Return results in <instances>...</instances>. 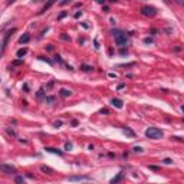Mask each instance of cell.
Masks as SVG:
<instances>
[{"label":"cell","mask_w":184,"mask_h":184,"mask_svg":"<svg viewBox=\"0 0 184 184\" xmlns=\"http://www.w3.org/2000/svg\"><path fill=\"white\" fill-rule=\"evenodd\" d=\"M60 38L63 39V40H69V36H66V35H62V36H60Z\"/></svg>","instance_id":"obj_25"},{"label":"cell","mask_w":184,"mask_h":184,"mask_svg":"<svg viewBox=\"0 0 184 184\" xmlns=\"http://www.w3.org/2000/svg\"><path fill=\"white\" fill-rule=\"evenodd\" d=\"M134 151H135V152H142V148H141V147H135V148H134Z\"/></svg>","instance_id":"obj_22"},{"label":"cell","mask_w":184,"mask_h":184,"mask_svg":"<svg viewBox=\"0 0 184 184\" xmlns=\"http://www.w3.org/2000/svg\"><path fill=\"white\" fill-rule=\"evenodd\" d=\"M112 35H114L115 42H117L119 46H122V45L127 43V33H125V32H122V30H118V29H115V30H112Z\"/></svg>","instance_id":"obj_2"},{"label":"cell","mask_w":184,"mask_h":184,"mask_svg":"<svg viewBox=\"0 0 184 184\" xmlns=\"http://www.w3.org/2000/svg\"><path fill=\"white\" fill-rule=\"evenodd\" d=\"M164 135V132L161 130H158L155 127H150V128H147L145 130V137L147 138H151V140H160L162 138Z\"/></svg>","instance_id":"obj_1"},{"label":"cell","mask_w":184,"mask_h":184,"mask_svg":"<svg viewBox=\"0 0 184 184\" xmlns=\"http://www.w3.org/2000/svg\"><path fill=\"white\" fill-rule=\"evenodd\" d=\"M30 40V36H29V33H25L23 36H20V39H19V43L23 45V43H27Z\"/></svg>","instance_id":"obj_7"},{"label":"cell","mask_w":184,"mask_h":184,"mask_svg":"<svg viewBox=\"0 0 184 184\" xmlns=\"http://www.w3.org/2000/svg\"><path fill=\"white\" fill-rule=\"evenodd\" d=\"M164 2H165L167 5H170V3H171V0H164Z\"/></svg>","instance_id":"obj_32"},{"label":"cell","mask_w":184,"mask_h":184,"mask_svg":"<svg viewBox=\"0 0 184 184\" xmlns=\"http://www.w3.org/2000/svg\"><path fill=\"white\" fill-rule=\"evenodd\" d=\"M162 162H164V164H173V160H171V158H164Z\"/></svg>","instance_id":"obj_17"},{"label":"cell","mask_w":184,"mask_h":184,"mask_svg":"<svg viewBox=\"0 0 184 184\" xmlns=\"http://www.w3.org/2000/svg\"><path fill=\"white\" fill-rule=\"evenodd\" d=\"M16 183H23V177H16Z\"/></svg>","instance_id":"obj_23"},{"label":"cell","mask_w":184,"mask_h":184,"mask_svg":"<svg viewBox=\"0 0 184 184\" xmlns=\"http://www.w3.org/2000/svg\"><path fill=\"white\" fill-rule=\"evenodd\" d=\"M141 13L147 17H154L157 15V9L154 6H142L141 7Z\"/></svg>","instance_id":"obj_3"},{"label":"cell","mask_w":184,"mask_h":184,"mask_svg":"<svg viewBox=\"0 0 184 184\" xmlns=\"http://www.w3.org/2000/svg\"><path fill=\"white\" fill-rule=\"evenodd\" d=\"M70 94H72V92L68 91V89H60V95H62V97H70Z\"/></svg>","instance_id":"obj_14"},{"label":"cell","mask_w":184,"mask_h":184,"mask_svg":"<svg viewBox=\"0 0 184 184\" xmlns=\"http://www.w3.org/2000/svg\"><path fill=\"white\" fill-rule=\"evenodd\" d=\"M45 101H46V104H52L55 101V97H45Z\"/></svg>","instance_id":"obj_15"},{"label":"cell","mask_w":184,"mask_h":184,"mask_svg":"<svg viewBox=\"0 0 184 184\" xmlns=\"http://www.w3.org/2000/svg\"><path fill=\"white\" fill-rule=\"evenodd\" d=\"M0 46H2V45H0Z\"/></svg>","instance_id":"obj_35"},{"label":"cell","mask_w":184,"mask_h":184,"mask_svg":"<svg viewBox=\"0 0 184 184\" xmlns=\"http://www.w3.org/2000/svg\"><path fill=\"white\" fill-rule=\"evenodd\" d=\"M109 2H111V3H114V2H117V0H109Z\"/></svg>","instance_id":"obj_34"},{"label":"cell","mask_w":184,"mask_h":184,"mask_svg":"<svg viewBox=\"0 0 184 184\" xmlns=\"http://www.w3.org/2000/svg\"><path fill=\"white\" fill-rule=\"evenodd\" d=\"M150 170H154V171H157L158 167H155V165H150Z\"/></svg>","instance_id":"obj_26"},{"label":"cell","mask_w":184,"mask_h":184,"mask_svg":"<svg viewBox=\"0 0 184 184\" xmlns=\"http://www.w3.org/2000/svg\"><path fill=\"white\" fill-rule=\"evenodd\" d=\"M16 0H9V5H12V3H15Z\"/></svg>","instance_id":"obj_33"},{"label":"cell","mask_w":184,"mask_h":184,"mask_svg":"<svg viewBox=\"0 0 184 184\" xmlns=\"http://www.w3.org/2000/svg\"><path fill=\"white\" fill-rule=\"evenodd\" d=\"M124 132H125V134H128V135H131V137L134 135V132H132L131 130H125V128H124Z\"/></svg>","instance_id":"obj_18"},{"label":"cell","mask_w":184,"mask_h":184,"mask_svg":"<svg viewBox=\"0 0 184 184\" xmlns=\"http://www.w3.org/2000/svg\"><path fill=\"white\" fill-rule=\"evenodd\" d=\"M111 104L114 105L115 108H118V109H121L122 107H124V102H122L121 99H118V98H114V99H111Z\"/></svg>","instance_id":"obj_6"},{"label":"cell","mask_w":184,"mask_h":184,"mask_svg":"<svg viewBox=\"0 0 184 184\" xmlns=\"http://www.w3.org/2000/svg\"><path fill=\"white\" fill-rule=\"evenodd\" d=\"M69 181H82V180H91L88 175H72V177H68Z\"/></svg>","instance_id":"obj_5"},{"label":"cell","mask_w":184,"mask_h":184,"mask_svg":"<svg viewBox=\"0 0 184 184\" xmlns=\"http://www.w3.org/2000/svg\"><path fill=\"white\" fill-rule=\"evenodd\" d=\"M97 3H99V5H104V3H105V0H97Z\"/></svg>","instance_id":"obj_31"},{"label":"cell","mask_w":184,"mask_h":184,"mask_svg":"<svg viewBox=\"0 0 184 184\" xmlns=\"http://www.w3.org/2000/svg\"><path fill=\"white\" fill-rule=\"evenodd\" d=\"M66 15H68L66 12H62V13H60V15H59V17H58V19H63V17H65Z\"/></svg>","instance_id":"obj_21"},{"label":"cell","mask_w":184,"mask_h":184,"mask_svg":"<svg viewBox=\"0 0 184 184\" xmlns=\"http://www.w3.org/2000/svg\"><path fill=\"white\" fill-rule=\"evenodd\" d=\"M43 97H45V91H43V89H39V92H38V99H42Z\"/></svg>","instance_id":"obj_16"},{"label":"cell","mask_w":184,"mask_h":184,"mask_svg":"<svg viewBox=\"0 0 184 184\" xmlns=\"http://www.w3.org/2000/svg\"><path fill=\"white\" fill-rule=\"evenodd\" d=\"M15 32H16V29H12V30H9V32L6 33L5 42H3V49L6 48V45H7V42H9V38H10V35H12V33H15Z\"/></svg>","instance_id":"obj_8"},{"label":"cell","mask_w":184,"mask_h":184,"mask_svg":"<svg viewBox=\"0 0 184 184\" xmlns=\"http://www.w3.org/2000/svg\"><path fill=\"white\" fill-rule=\"evenodd\" d=\"M27 53V49L26 48H23V49H19V50H17V58H22V56H25V55Z\"/></svg>","instance_id":"obj_12"},{"label":"cell","mask_w":184,"mask_h":184,"mask_svg":"<svg viewBox=\"0 0 184 184\" xmlns=\"http://www.w3.org/2000/svg\"><path fill=\"white\" fill-rule=\"evenodd\" d=\"M108 112H109V111H108L107 108H102V109H101V114H108Z\"/></svg>","instance_id":"obj_24"},{"label":"cell","mask_w":184,"mask_h":184,"mask_svg":"<svg viewBox=\"0 0 184 184\" xmlns=\"http://www.w3.org/2000/svg\"><path fill=\"white\" fill-rule=\"evenodd\" d=\"M122 177H124V174L118 173V175H117V177H114V179L111 180V184H115V183H118V181H121V180H122Z\"/></svg>","instance_id":"obj_11"},{"label":"cell","mask_w":184,"mask_h":184,"mask_svg":"<svg viewBox=\"0 0 184 184\" xmlns=\"http://www.w3.org/2000/svg\"><path fill=\"white\" fill-rule=\"evenodd\" d=\"M0 171L5 174H15L16 173V168L13 165H7V164H0Z\"/></svg>","instance_id":"obj_4"},{"label":"cell","mask_w":184,"mask_h":184,"mask_svg":"<svg viewBox=\"0 0 184 184\" xmlns=\"http://www.w3.org/2000/svg\"><path fill=\"white\" fill-rule=\"evenodd\" d=\"M72 125H73V127H76V125H78V121H76V119H73V121H72Z\"/></svg>","instance_id":"obj_29"},{"label":"cell","mask_w":184,"mask_h":184,"mask_svg":"<svg viewBox=\"0 0 184 184\" xmlns=\"http://www.w3.org/2000/svg\"><path fill=\"white\" fill-rule=\"evenodd\" d=\"M55 128H59V127H60V125H62V121H56V122H55Z\"/></svg>","instance_id":"obj_19"},{"label":"cell","mask_w":184,"mask_h":184,"mask_svg":"<svg viewBox=\"0 0 184 184\" xmlns=\"http://www.w3.org/2000/svg\"><path fill=\"white\" fill-rule=\"evenodd\" d=\"M68 3H69V0H63V2H60V5L63 6V5H68Z\"/></svg>","instance_id":"obj_28"},{"label":"cell","mask_w":184,"mask_h":184,"mask_svg":"<svg viewBox=\"0 0 184 184\" xmlns=\"http://www.w3.org/2000/svg\"><path fill=\"white\" fill-rule=\"evenodd\" d=\"M20 63H22V59H19V60H16V62H15V65H20Z\"/></svg>","instance_id":"obj_30"},{"label":"cell","mask_w":184,"mask_h":184,"mask_svg":"<svg viewBox=\"0 0 184 184\" xmlns=\"http://www.w3.org/2000/svg\"><path fill=\"white\" fill-rule=\"evenodd\" d=\"M40 171H43L45 174H49V175H50V174H53V168L48 167V165H42V167H40Z\"/></svg>","instance_id":"obj_10"},{"label":"cell","mask_w":184,"mask_h":184,"mask_svg":"<svg viewBox=\"0 0 184 184\" xmlns=\"http://www.w3.org/2000/svg\"><path fill=\"white\" fill-rule=\"evenodd\" d=\"M81 69L83 70V72H91L94 68H92V66H89V65H81Z\"/></svg>","instance_id":"obj_13"},{"label":"cell","mask_w":184,"mask_h":184,"mask_svg":"<svg viewBox=\"0 0 184 184\" xmlns=\"http://www.w3.org/2000/svg\"><path fill=\"white\" fill-rule=\"evenodd\" d=\"M151 42H152L151 38H147V39H145V43H151Z\"/></svg>","instance_id":"obj_27"},{"label":"cell","mask_w":184,"mask_h":184,"mask_svg":"<svg viewBox=\"0 0 184 184\" xmlns=\"http://www.w3.org/2000/svg\"><path fill=\"white\" fill-rule=\"evenodd\" d=\"M70 148H72V144H70V142H66V144H65V150H70Z\"/></svg>","instance_id":"obj_20"},{"label":"cell","mask_w":184,"mask_h":184,"mask_svg":"<svg viewBox=\"0 0 184 184\" xmlns=\"http://www.w3.org/2000/svg\"><path fill=\"white\" fill-rule=\"evenodd\" d=\"M45 150H46L48 152H53V154H58V155H62V154H63V152L60 151V150H58V148H52V147H46Z\"/></svg>","instance_id":"obj_9"}]
</instances>
